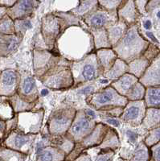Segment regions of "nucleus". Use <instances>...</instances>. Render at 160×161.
<instances>
[{
    "instance_id": "9b49d317",
    "label": "nucleus",
    "mask_w": 160,
    "mask_h": 161,
    "mask_svg": "<svg viewBox=\"0 0 160 161\" xmlns=\"http://www.w3.org/2000/svg\"><path fill=\"white\" fill-rule=\"evenodd\" d=\"M61 57L58 53L49 50L36 49L34 51V71L38 78L59 64Z\"/></svg>"
},
{
    "instance_id": "412c9836",
    "label": "nucleus",
    "mask_w": 160,
    "mask_h": 161,
    "mask_svg": "<svg viewBox=\"0 0 160 161\" xmlns=\"http://www.w3.org/2000/svg\"><path fill=\"white\" fill-rule=\"evenodd\" d=\"M138 81V79L135 76L131 75L129 73L124 74L122 77L118 78V80L110 82L109 86L114 89L120 95L126 97L130 90L132 89L134 86Z\"/></svg>"
},
{
    "instance_id": "f03ea898",
    "label": "nucleus",
    "mask_w": 160,
    "mask_h": 161,
    "mask_svg": "<svg viewBox=\"0 0 160 161\" xmlns=\"http://www.w3.org/2000/svg\"><path fill=\"white\" fill-rule=\"evenodd\" d=\"M80 24L79 19L70 12L55 11L41 20V34L47 50L53 51L57 40L66 29Z\"/></svg>"
},
{
    "instance_id": "e433bc0d",
    "label": "nucleus",
    "mask_w": 160,
    "mask_h": 161,
    "mask_svg": "<svg viewBox=\"0 0 160 161\" xmlns=\"http://www.w3.org/2000/svg\"><path fill=\"white\" fill-rule=\"evenodd\" d=\"M0 33L3 35H15V24L14 21L6 15L0 19Z\"/></svg>"
},
{
    "instance_id": "4be33fe9",
    "label": "nucleus",
    "mask_w": 160,
    "mask_h": 161,
    "mask_svg": "<svg viewBox=\"0 0 160 161\" xmlns=\"http://www.w3.org/2000/svg\"><path fill=\"white\" fill-rule=\"evenodd\" d=\"M66 155L54 146H46L36 152V161H65Z\"/></svg>"
},
{
    "instance_id": "3c124183",
    "label": "nucleus",
    "mask_w": 160,
    "mask_h": 161,
    "mask_svg": "<svg viewBox=\"0 0 160 161\" xmlns=\"http://www.w3.org/2000/svg\"><path fill=\"white\" fill-rule=\"evenodd\" d=\"M17 1L15 0H4V1H0V6L3 8H5L7 9L12 8L13 6L16 3Z\"/></svg>"
},
{
    "instance_id": "13d9d810",
    "label": "nucleus",
    "mask_w": 160,
    "mask_h": 161,
    "mask_svg": "<svg viewBox=\"0 0 160 161\" xmlns=\"http://www.w3.org/2000/svg\"><path fill=\"white\" fill-rule=\"evenodd\" d=\"M48 93V90H46V89H44V90H42V91H41V95L42 96H46Z\"/></svg>"
},
{
    "instance_id": "7ed1b4c3",
    "label": "nucleus",
    "mask_w": 160,
    "mask_h": 161,
    "mask_svg": "<svg viewBox=\"0 0 160 161\" xmlns=\"http://www.w3.org/2000/svg\"><path fill=\"white\" fill-rule=\"evenodd\" d=\"M150 43L144 39L138 31V24L128 28L123 38L112 48L118 58L129 64L135 59L142 57Z\"/></svg>"
},
{
    "instance_id": "bf43d9fd",
    "label": "nucleus",
    "mask_w": 160,
    "mask_h": 161,
    "mask_svg": "<svg viewBox=\"0 0 160 161\" xmlns=\"http://www.w3.org/2000/svg\"><path fill=\"white\" fill-rule=\"evenodd\" d=\"M156 17L160 20V11H158V12L156 13Z\"/></svg>"
},
{
    "instance_id": "4c0bfd02",
    "label": "nucleus",
    "mask_w": 160,
    "mask_h": 161,
    "mask_svg": "<svg viewBox=\"0 0 160 161\" xmlns=\"http://www.w3.org/2000/svg\"><path fill=\"white\" fill-rule=\"evenodd\" d=\"M144 143H145L148 147H151L153 145L160 142V124L155 126V128L149 130L147 136L144 139Z\"/></svg>"
},
{
    "instance_id": "de8ad7c7",
    "label": "nucleus",
    "mask_w": 160,
    "mask_h": 161,
    "mask_svg": "<svg viewBox=\"0 0 160 161\" xmlns=\"http://www.w3.org/2000/svg\"><path fill=\"white\" fill-rule=\"evenodd\" d=\"M105 124H109L114 127H119L121 126V120L118 119H113V118H105L102 119V122H101Z\"/></svg>"
},
{
    "instance_id": "49530a36",
    "label": "nucleus",
    "mask_w": 160,
    "mask_h": 161,
    "mask_svg": "<svg viewBox=\"0 0 160 161\" xmlns=\"http://www.w3.org/2000/svg\"><path fill=\"white\" fill-rule=\"evenodd\" d=\"M148 1H135V6L138 10V12L142 15H146V4H147Z\"/></svg>"
},
{
    "instance_id": "1a4fd4ad",
    "label": "nucleus",
    "mask_w": 160,
    "mask_h": 161,
    "mask_svg": "<svg viewBox=\"0 0 160 161\" xmlns=\"http://www.w3.org/2000/svg\"><path fill=\"white\" fill-rule=\"evenodd\" d=\"M17 118V130L24 134L37 135L40 133L44 120V109L36 111H26L15 114Z\"/></svg>"
},
{
    "instance_id": "c9c22d12",
    "label": "nucleus",
    "mask_w": 160,
    "mask_h": 161,
    "mask_svg": "<svg viewBox=\"0 0 160 161\" xmlns=\"http://www.w3.org/2000/svg\"><path fill=\"white\" fill-rule=\"evenodd\" d=\"M146 93V87L143 85L141 84L138 80V82L132 87L127 95L126 96V98L128 102H136V101L144 100Z\"/></svg>"
},
{
    "instance_id": "4468645a",
    "label": "nucleus",
    "mask_w": 160,
    "mask_h": 161,
    "mask_svg": "<svg viewBox=\"0 0 160 161\" xmlns=\"http://www.w3.org/2000/svg\"><path fill=\"white\" fill-rule=\"evenodd\" d=\"M110 126L102 123H97L93 131L89 134L86 138H85L80 143H76L74 148L75 152L80 154L85 150L97 147L102 143L104 138L109 131Z\"/></svg>"
},
{
    "instance_id": "5701e85b",
    "label": "nucleus",
    "mask_w": 160,
    "mask_h": 161,
    "mask_svg": "<svg viewBox=\"0 0 160 161\" xmlns=\"http://www.w3.org/2000/svg\"><path fill=\"white\" fill-rule=\"evenodd\" d=\"M95 54L97 58L99 64L102 67L104 73L109 71L111 67L113 65L118 56L112 48H104L95 51Z\"/></svg>"
},
{
    "instance_id": "39448f33",
    "label": "nucleus",
    "mask_w": 160,
    "mask_h": 161,
    "mask_svg": "<svg viewBox=\"0 0 160 161\" xmlns=\"http://www.w3.org/2000/svg\"><path fill=\"white\" fill-rule=\"evenodd\" d=\"M86 102L90 107L97 111H106L116 107L124 108L128 103L127 99L120 95L109 85L88 96Z\"/></svg>"
},
{
    "instance_id": "c85d7f7f",
    "label": "nucleus",
    "mask_w": 160,
    "mask_h": 161,
    "mask_svg": "<svg viewBox=\"0 0 160 161\" xmlns=\"http://www.w3.org/2000/svg\"><path fill=\"white\" fill-rule=\"evenodd\" d=\"M121 142L119 139V136L117 133L116 130L113 128L110 127L109 131L106 134V137L104 138L102 143L99 147H97L98 149H108V150H112L116 152L119 147H120Z\"/></svg>"
},
{
    "instance_id": "37998d69",
    "label": "nucleus",
    "mask_w": 160,
    "mask_h": 161,
    "mask_svg": "<svg viewBox=\"0 0 160 161\" xmlns=\"http://www.w3.org/2000/svg\"><path fill=\"white\" fill-rule=\"evenodd\" d=\"M125 136H126V141L129 143H130V144L135 145L136 143H138V139H139V135L134 129L133 130L130 128L126 129L125 130Z\"/></svg>"
},
{
    "instance_id": "58836bf2",
    "label": "nucleus",
    "mask_w": 160,
    "mask_h": 161,
    "mask_svg": "<svg viewBox=\"0 0 160 161\" xmlns=\"http://www.w3.org/2000/svg\"><path fill=\"white\" fill-rule=\"evenodd\" d=\"M15 24V34H19V35H24V33L28 29L31 28L32 24H31L30 18L23 19H17L14 21Z\"/></svg>"
},
{
    "instance_id": "6e6552de",
    "label": "nucleus",
    "mask_w": 160,
    "mask_h": 161,
    "mask_svg": "<svg viewBox=\"0 0 160 161\" xmlns=\"http://www.w3.org/2000/svg\"><path fill=\"white\" fill-rule=\"evenodd\" d=\"M96 124V120L87 117L84 110H76V115L66 136L75 143H80L93 131Z\"/></svg>"
},
{
    "instance_id": "393cba45",
    "label": "nucleus",
    "mask_w": 160,
    "mask_h": 161,
    "mask_svg": "<svg viewBox=\"0 0 160 161\" xmlns=\"http://www.w3.org/2000/svg\"><path fill=\"white\" fill-rule=\"evenodd\" d=\"M98 8V1H78V5L70 10L69 12L80 19H83Z\"/></svg>"
},
{
    "instance_id": "f257e3e1",
    "label": "nucleus",
    "mask_w": 160,
    "mask_h": 161,
    "mask_svg": "<svg viewBox=\"0 0 160 161\" xmlns=\"http://www.w3.org/2000/svg\"><path fill=\"white\" fill-rule=\"evenodd\" d=\"M53 51L69 62L78 61L95 52L93 36L81 25L73 26L60 36Z\"/></svg>"
},
{
    "instance_id": "8fccbe9b",
    "label": "nucleus",
    "mask_w": 160,
    "mask_h": 161,
    "mask_svg": "<svg viewBox=\"0 0 160 161\" xmlns=\"http://www.w3.org/2000/svg\"><path fill=\"white\" fill-rule=\"evenodd\" d=\"M73 161H94V160H93L91 156H89L87 150H85L84 152H82L81 153H80V155H79V156H77V157H76Z\"/></svg>"
},
{
    "instance_id": "c756f323",
    "label": "nucleus",
    "mask_w": 160,
    "mask_h": 161,
    "mask_svg": "<svg viewBox=\"0 0 160 161\" xmlns=\"http://www.w3.org/2000/svg\"><path fill=\"white\" fill-rule=\"evenodd\" d=\"M160 124V109L146 108L145 117L142 121V128L151 130Z\"/></svg>"
},
{
    "instance_id": "7c9ffc66",
    "label": "nucleus",
    "mask_w": 160,
    "mask_h": 161,
    "mask_svg": "<svg viewBox=\"0 0 160 161\" xmlns=\"http://www.w3.org/2000/svg\"><path fill=\"white\" fill-rule=\"evenodd\" d=\"M144 102L146 108L160 109V86L146 88Z\"/></svg>"
},
{
    "instance_id": "72a5a7b5",
    "label": "nucleus",
    "mask_w": 160,
    "mask_h": 161,
    "mask_svg": "<svg viewBox=\"0 0 160 161\" xmlns=\"http://www.w3.org/2000/svg\"><path fill=\"white\" fill-rule=\"evenodd\" d=\"M150 149L144 142H140L136 146L130 161H150Z\"/></svg>"
},
{
    "instance_id": "603ef678",
    "label": "nucleus",
    "mask_w": 160,
    "mask_h": 161,
    "mask_svg": "<svg viewBox=\"0 0 160 161\" xmlns=\"http://www.w3.org/2000/svg\"><path fill=\"white\" fill-rule=\"evenodd\" d=\"M85 114L87 117H89V119H93V120H96V113L94 112V110H91V109H85L84 110Z\"/></svg>"
},
{
    "instance_id": "423d86ee",
    "label": "nucleus",
    "mask_w": 160,
    "mask_h": 161,
    "mask_svg": "<svg viewBox=\"0 0 160 161\" xmlns=\"http://www.w3.org/2000/svg\"><path fill=\"white\" fill-rule=\"evenodd\" d=\"M60 62L39 78L47 88L54 90H64L72 88L74 86L70 64H60Z\"/></svg>"
},
{
    "instance_id": "473e14b6",
    "label": "nucleus",
    "mask_w": 160,
    "mask_h": 161,
    "mask_svg": "<svg viewBox=\"0 0 160 161\" xmlns=\"http://www.w3.org/2000/svg\"><path fill=\"white\" fill-rule=\"evenodd\" d=\"M9 98L10 101H11V105H12L13 110H14L15 114L22 113V112L26 111H31V110H32V109H34V107L36 106V105L37 103H27V102L23 100V99L18 95V93L15 94V95L12 96V97H9Z\"/></svg>"
},
{
    "instance_id": "680f3d73",
    "label": "nucleus",
    "mask_w": 160,
    "mask_h": 161,
    "mask_svg": "<svg viewBox=\"0 0 160 161\" xmlns=\"http://www.w3.org/2000/svg\"><path fill=\"white\" fill-rule=\"evenodd\" d=\"M0 148H1V145H0Z\"/></svg>"
},
{
    "instance_id": "c03bdc74",
    "label": "nucleus",
    "mask_w": 160,
    "mask_h": 161,
    "mask_svg": "<svg viewBox=\"0 0 160 161\" xmlns=\"http://www.w3.org/2000/svg\"><path fill=\"white\" fill-rule=\"evenodd\" d=\"M150 161H160V142L149 147Z\"/></svg>"
},
{
    "instance_id": "a18cd8bd",
    "label": "nucleus",
    "mask_w": 160,
    "mask_h": 161,
    "mask_svg": "<svg viewBox=\"0 0 160 161\" xmlns=\"http://www.w3.org/2000/svg\"><path fill=\"white\" fill-rule=\"evenodd\" d=\"M123 109L122 107H116L112 110H106V111H99L100 113L104 114L105 116H107V118H113V119H117V118H120L122 115V112H123Z\"/></svg>"
},
{
    "instance_id": "0eeeda50",
    "label": "nucleus",
    "mask_w": 160,
    "mask_h": 161,
    "mask_svg": "<svg viewBox=\"0 0 160 161\" xmlns=\"http://www.w3.org/2000/svg\"><path fill=\"white\" fill-rule=\"evenodd\" d=\"M76 110L73 107H65L55 110L47 122V130L50 136H66L76 115Z\"/></svg>"
},
{
    "instance_id": "ddd939ff",
    "label": "nucleus",
    "mask_w": 160,
    "mask_h": 161,
    "mask_svg": "<svg viewBox=\"0 0 160 161\" xmlns=\"http://www.w3.org/2000/svg\"><path fill=\"white\" fill-rule=\"evenodd\" d=\"M146 111V106L144 100L128 102L124 107L120 120L130 126L136 127L141 126Z\"/></svg>"
},
{
    "instance_id": "2f4dec72",
    "label": "nucleus",
    "mask_w": 160,
    "mask_h": 161,
    "mask_svg": "<svg viewBox=\"0 0 160 161\" xmlns=\"http://www.w3.org/2000/svg\"><path fill=\"white\" fill-rule=\"evenodd\" d=\"M15 116L9 97L0 96V120L8 122Z\"/></svg>"
},
{
    "instance_id": "5fc2aeb1",
    "label": "nucleus",
    "mask_w": 160,
    "mask_h": 161,
    "mask_svg": "<svg viewBox=\"0 0 160 161\" xmlns=\"http://www.w3.org/2000/svg\"><path fill=\"white\" fill-rule=\"evenodd\" d=\"M6 133V122L0 120V139L4 137Z\"/></svg>"
},
{
    "instance_id": "6e6d98bb",
    "label": "nucleus",
    "mask_w": 160,
    "mask_h": 161,
    "mask_svg": "<svg viewBox=\"0 0 160 161\" xmlns=\"http://www.w3.org/2000/svg\"><path fill=\"white\" fill-rule=\"evenodd\" d=\"M142 26L143 28H145L146 30H150L151 28H152V21H151L150 19H147L144 20L143 23H142Z\"/></svg>"
},
{
    "instance_id": "f3484780",
    "label": "nucleus",
    "mask_w": 160,
    "mask_h": 161,
    "mask_svg": "<svg viewBox=\"0 0 160 161\" xmlns=\"http://www.w3.org/2000/svg\"><path fill=\"white\" fill-rule=\"evenodd\" d=\"M17 93L23 100L27 103H37L39 98V92L34 77L31 76H27L23 78L21 77V81Z\"/></svg>"
},
{
    "instance_id": "0e129e2a",
    "label": "nucleus",
    "mask_w": 160,
    "mask_h": 161,
    "mask_svg": "<svg viewBox=\"0 0 160 161\" xmlns=\"http://www.w3.org/2000/svg\"><path fill=\"white\" fill-rule=\"evenodd\" d=\"M65 161H67V160H65Z\"/></svg>"
},
{
    "instance_id": "aec40b11",
    "label": "nucleus",
    "mask_w": 160,
    "mask_h": 161,
    "mask_svg": "<svg viewBox=\"0 0 160 161\" xmlns=\"http://www.w3.org/2000/svg\"><path fill=\"white\" fill-rule=\"evenodd\" d=\"M24 36L19 34L3 35L0 33V57H8L16 51Z\"/></svg>"
},
{
    "instance_id": "a211bd4d",
    "label": "nucleus",
    "mask_w": 160,
    "mask_h": 161,
    "mask_svg": "<svg viewBox=\"0 0 160 161\" xmlns=\"http://www.w3.org/2000/svg\"><path fill=\"white\" fill-rule=\"evenodd\" d=\"M138 80L146 88L160 86V53L151 61Z\"/></svg>"
},
{
    "instance_id": "052dcab7",
    "label": "nucleus",
    "mask_w": 160,
    "mask_h": 161,
    "mask_svg": "<svg viewBox=\"0 0 160 161\" xmlns=\"http://www.w3.org/2000/svg\"><path fill=\"white\" fill-rule=\"evenodd\" d=\"M118 161H127V160H126V159H123V158H121V159H118Z\"/></svg>"
},
{
    "instance_id": "cd10ccee",
    "label": "nucleus",
    "mask_w": 160,
    "mask_h": 161,
    "mask_svg": "<svg viewBox=\"0 0 160 161\" xmlns=\"http://www.w3.org/2000/svg\"><path fill=\"white\" fill-rule=\"evenodd\" d=\"M151 62L143 56L138 59H135L128 64V73L135 76L139 80L143 75Z\"/></svg>"
},
{
    "instance_id": "9d476101",
    "label": "nucleus",
    "mask_w": 160,
    "mask_h": 161,
    "mask_svg": "<svg viewBox=\"0 0 160 161\" xmlns=\"http://www.w3.org/2000/svg\"><path fill=\"white\" fill-rule=\"evenodd\" d=\"M36 137L37 135L24 134L15 129L6 136L4 145L7 148L28 155Z\"/></svg>"
},
{
    "instance_id": "79ce46f5",
    "label": "nucleus",
    "mask_w": 160,
    "mask_h": 161,
    "mask_svg": "<svg viewBox=\"0 0 160 161\" xmlns=\"http://www.w3.org/2000/svg\"><path fill=\"white\" fill-rule=\"evenodd\" d=\"M159 53V50L158 49V48H157L156 46L154 45V44H150L149 46H148L147 49L146 50V52L144 53L143 57L147 59L150 62H151V61H152Z\"/></svg>"
},
{
    "instance_id": "f8f14e48",
    "label": "nucleus",
    "mask_w": 160,
    "mask_h": 161,
    "mask_svg": "<svg viewBox=\"0 0 160 161\" xmlns=\"http://www.w3.org/2000/svg\"><path fill=\"white\" fill-rule=\"evenodd\" d=\"M82 20L86 24L87 28H106L118 22V13L106 11L99 7L98 9L85 17Z\"/></svg>"
},
{
    "instance_id": "4d7b16f0",
    "label": "nucleus",
    "mask_w": 160,
    "mask_h": 161,
    "mask_svg": "<svg viewBox=\"0 0 160 161\" xmlns=\"http://www.w3.org/2000/svg\"><path fill=\"white\" fill-rule=\"evenodd\" d=\"M7 12H8V9L0 6V19L7 15Z\"/></svg>"
},
{
    "instance_id": "e2e57ef3",
    "label": "nucleus",
    "mask_w": 160,
    "mask_h": 161,
    "mask_svg": "<svg viewBox=\"0 0 160 161\" xmlns=\"http://www.w3.org/2000/svg\"><path fill=\"white\" fill-rule=\"evenodd\" d=\"M0 161H2V160H1V159H0Z\"/></svg>"
},
{
    "instance_id": "a878e982",
    "label": "nucleus",
    "mask_w": 160,
    "mask_h": 161,
    "mask_svg": "<svg viewBox=\"0 0 160 161\" xmlns=\"http://www.w3.org/2000/svg\"><path fill=\"white\" fill-rule=\"evenodd\" d=\"M89 31L91 33L93 39L95 51L104 48H112L108 38L107 31L106 28H99V29H91L87 28Z\"/></svg>"
},
{
    "instance_id": "864d4df0",
    "label": "nucleus",
    "mask_w": 160,
    "mask_h": 161,
    "mask_svg": "<svg viewBox=\"0 0 160 161\" xmlns=\"http://www.w3.org/2000/svg\"><path fill=\"white\" fill-rule=\"evenodd\" d=\"M146 37H147V38H149L153 43H155V44H159V42H158V40L156 38V36L154 35V33L151 32V31H146Z\"/></svg>"
},
{
    "instance_id": "b1692460",
    "label": "nucleus",
    "mask_w": 160,
    "mask_h": 161,
    "mask_svg": "<svg viewBox=\"0 0 160 161\" xmlns=\"http://www.w3.org/2000/svg\"><path fill=\"white\" fill-rule=\"evenodd\" d=\"M128 28L129 27L125 23L122 22L120 20H118V22L115 23L114 24L106 28L109 41L112 48L123 38V36L127 31Z\"/></svg>"
},
{
    "instance_id": "ea45409f",
    "label": "nucleus",
    "mask_w": 160,
    "mask_h": 161,
    "mask_svg": "<svg viewBox=\"0 0 160 161\" xmlns=\"http://www.w3.org/2000/svg\"><path fill=\"white\" fill-rule=\"evenodd\" d=\"M122 2H123V0H110V1L101 0V1H98V5L101 8L106 10V11L117 12L118 8L122 5Z\"/></svg>"
},
{
    "instance_id": "dca6fc26",
    "label": "nucleus",
    "mask_w": 160,
    "mask_h": 161,
    "mask_svg": "<svg viewBox=\"0 0 160 161\" xmlns=\"http://www.w3.org/2000/svg\"><path fill=\"white\" fill-rule=\"evenodd\" d=\"M40 1H17L12 8L8 9L7 15L13 20L30 18L38 8Z\"/></svg>"
},
{
    "instance_id": "f704fd0d",
    "label": "nucleus",
    "mask_w": 160,
    "mask_h": 161,
    "mask_svg": "<svg viewBox=\"0 0 160 161\" xmlns=\"http://www.w3.org/2000/svg\"><path fill=\"white\" fill-rule=\"evenodd\" d=\"M27 155L7 147L0 148V159L2 161H25Z\"/></svg>"
},
{
    "instance_id": "09e8293b",
    "label": "nucleus",
    "mask_w": 160,
    "mask_h": 161,
    "mask_svg": "<svg viewBox=\"0 0 160 161\" xmlns=\"http://www.w3.org/2000/svg\"><path fill=\"white\" fill-rule=\"evenodd\" d=\"M96 90H95V86H92V85H89V86H86L85 88H83L82 90H80L79 91V93L80 94H83V95H86V96H89L93 94V93H96Z\"/></svg>"
},
{
    "instance_id": "2eb2a0df",
    "label": "nucleus",
    "mask_w": 160,
    "mask_h": 161,
    "mask_svg": "<svg viewBox=\"0 0 160 161\" xmlns=\"http://www.w3.org/2000/svg\"><path fill=\"white\" fill-rule=\"evenodd\" d=\"M21 76L15 70L7 69L0 73V96L11 97L16 94Z\"/></svg>"
},
{
    "instance_id": "bb28decb",
    "label": "nucleus",
    "mask_w": 160,
    "mask_h": 161,
    "mask_svg": "<svg viewBox=\"0 0 160 161\" xmlns=\"http://www.w3.org/2000/svg\"><path fill=\"white\" fill-rule=\"evenodd\" d=\"M128 73V64H126L125 61H123L121 59L118 58L113 64V65L111 67L110 69L105 73L103 74L104 78H106L107 80L114 81L120 78L121 77Z\"/></svg>"
},
{
    "instance_id": "20e7f679",
    "label": "nucleus",
    "mask_w": 160,
    "mask_h": 161,
    "mask_svg": "<svg viewBox=\"0 0 160 161\" xmlns=\"http://www.w3.org/2000/svg\"><path fill=\"white\" fill-rule=\"evenodd\" d=\"M74 86H78L84 83L103 77L104 72L97 61L95 52L90 53L78 61L70 63Z\"/></svg>"
},
{
    "instance_id": "a19ab883",
    "label": "nucleus",
    "mask_w": 160,
    "mask_h": 161,
    "mask_svg": "<svg viewBox=\"0 0 160 161\" xmlns=\"http://www.w3.org/2000/svg\"><path fill=\"white\" fill-rule=\"evenodd\" d=\"M115 152L108 149H99L94 161H113Z\"/></svg>"
},
{
    "instance_id": "6ab92c4d",
    "label": "nucleus",
    "mask_w": 160,
    "mask_h": 161,
    "mask_svg": "<svg viewBox=\"0 0 160 161\" xmlns=\"http://www.w3.org/2000/svg\"><path fill=\"white\" fill-rule=\"evenodd\" d=\"M117 13H118V20L125 23L128 27L137 24L139 13L138 12L135 1L123 0L122 5L118 8Z\"/></svg>"
}]
</instances>
